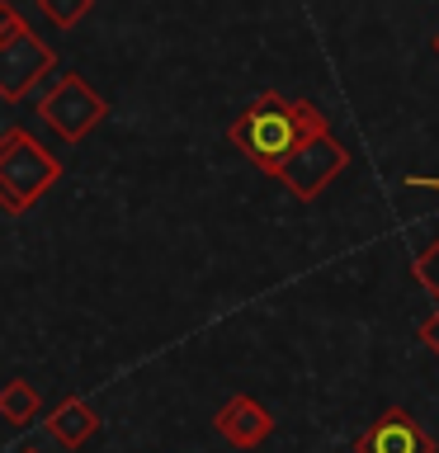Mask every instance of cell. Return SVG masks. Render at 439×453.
<instances>
[{
  "label": "cell",
  "instance_id": "8fae6325",
  "mask_svg": "<svg viewBox=\"0 0 439 453\" xmlns=\"http://www.w3.org/2000/svg\"><path fill=\"white\" fill-rule=\"evenodd\" d=\"M42 14H48L57 28H76L85 14H90V0H42Z\"/></svg>",
  "mask_w": 439,
  "mask_h": 453
},
{
  "label": "cell",
  "instance_id": "3957f363",
  "mask_svg": "<svg viewBox=\"0 0 439 453\" xmlns=\"http://www.w3.org/2000/svg\"><path fill=\"white\" fill-rule=\"evenodd\" d=\"M104 113H109L104 95H95L81 71H62L52 90L38 95V119L48 123L62 142H81Z\"/></svg>",
  "mask_w": 439,
  "mask_h": 453
},
{
  "label": "cell",
  "instance_id": "2e32d148",
  "mask_svg": "<svg viewBox=\"0 0 439 453\" xmlns=\"http://www.w3.org/2000/svg\"><path fill=\"white\" fill-rule=\"evenodd\" d=\"M435 52H439V38H435Z\"/></svg>",
  "mask_w": 439,
  "mask_h": 453
},
{
  "label": "cell",
  "instance_id": "4fadbf2b",
  "mask_svg": "<svg viewBox=\"0 0 439 453\" xmlns=\"http://www.w3.org/2000/svg\"><path fill=\"white\" fill-rule=\"evenodd\" d=\"M420 340H425V345H430L435 354H439V307L430 311V317H425L420 321Z\"/></svg>",
  "mask_w": 439,
  "mask_h": 453
},
{
  "label": "cell",
  "instance_id": "5b68a950",
  "mask_svg": "<svg viewBox=\"0 0 439 453\" xmlns=\"http://www.w3.org/2000/svg\"><path fill=\"white\" fill-rule=\"evenodd\" d=\"M52 66H57V57H52V48L34 34V28H24L19 38L0 42V99H10V104L24 99Z\"/></svg>",
  "mask_w": 439,
  "mask_h": 453
},
{
  "label": "cell",
  "instance_id": "277c9868",
  "mask_svg": "<svg viewBox=\"0 0 439 453\" xmlns=\"http://www.w3.org/2000/svg\"><path fill=\"white\" fill-rule=\"evenodd\" d=\"M345 165H350V151L340 147V142H335L331 133H326V137H312L307 147L297 151V156H293V161L279 170L274 180H279V184H283V189H289L293 198H303V203H312V198H317V194H321L326 184H331V180H335Z\"/></svg>",
  "mask_w": 439,
  "mask_h": 453
},
{
  "label": "cell",
  "instance_id": "7c38bea8",
  "mask_svg": "<svg viewBox=\"0 0 439 453\" xmlns=\"http://www.w3.org/2000/svg\"><path fill=\"white\" fill-rule=\"evenodd\" d=\"M24 19H19V10L10 5V0H0V42H10V38H19L24 34Z\"/></svg>",
  "mask_w": 439,
  "mask_h": 453
},
{
  "label": "cell",
  "instance_id": "52a82bcc",
  "mask_svg": "<svg viewBox=\"0 0 439 453\" xmlns=\"http://www.w3.org/2000/svg\"><path fill=\"white\" fill-rule=\"evenodd\" d=\"M212 430H218V439H227L232 449L241 453H250V449H260L269 434H274V416L255 402V396L246 392H236V396H227V402L218 406V416H212Z\"/></svg>",
  "mask_w": 439,
  "mask_h": 453
},
{
  "label": "cell",
  "instance_id": "7a4b0ae2",
  "mask_svg": "<svg viewBox=\"0 0 439 453\" xmlns=\"http://www.w3.org/2000/svg\"><path fill=\"white\" fill-rule=\"evenodd\" d=\"M62 180V161L24 127L0 133V208L28 212L42 203V194Z\"/></svg>",
  "mask_w": 439,
  "mask_h": 453
},
{
  "label": "cell",
  "instance_id": "6da1fadb",
  "mask_svg": "<svg viewBox=\"0 0 439 453\" xmlns=\"http://www.w3.org/2000/svg\"><path fill=\"white\" fill-rule=\"evenodd\" d=\"M326 133H331V119L312 99H283L279 90H260L236 113V123L227 127L232 147L250 165H260L265 175H279L312 137H326Z\"/></svg>",
  "mask_w": 439,
  "mask_h": 453
},
{
  "label": "cell",
  "instance_id": "9a60e30c",
  "mask_svg": "<svg viewBox=\"0 0 439 453\" xmlns=\"http://www.w3.org/2000/svg\"><path fill=\"white\" fill-rule=\"evenodd\" d=\"M19 453H42V449H28V444H24V449H19Z\"/></svg>",
  "mask_w": 439,
  "mask_h": 453
},
{
  "label": "cell",
  "instance_id": "30bf717a",
  "mask_svg": "<svg viewBox=\"0 0 439 453\" xmlns=\"http://www.w3.org/2000/svg\"><path fill=\"white\" fill-rule=\"evenodd\" d=\"M411 269H416L420 288H425V293H430L435 303H439V236H435L430 246H425V250L416 255V265H411Z\"/></svg>",
  "mask_w": 439,
  "mask_h": 453
},
{
  "label": "cell",
  "instance_id": "ba28073f",
  "mask_svg": "<svg viewBox=\"0 0 439 453\" xmlns=\"http://www.w3.org/2000/svg\"><path fill=\"white\" fill-rule=\"evenodd\" d=\"M42 430H48L62 449H81L85 439L99 430V411L85 402V396H62L52 416H42Z\"/></svg>",
  "mask_w": 439,
  "mask_h": 453
},
{
  "label": "cell",
  "instance_id": "9c48e42d",
  "mask_svg": "<svg viewBox=\"0 0 439 453\" xmlns=\"http://www.w3.org/2000/svg\"><path fill=\"white\" fill-rule=\"evenodd\" d=\"M0 416L10 425H34L42 416V402H38V388L24 378H10L5 388H0Z\"/></svg>",
  "mask_w": 439,
  "mask_h": 453
},
{
  "label": "cell",
  "instance_id": "8992f818",
  "mask_svg": "<svg viewBox=\"0 0 439 453\" xmlns=\"http://www.w3.org/2000/svg\"><path fill=\"white\" fill-rule=\"evenodd\" d=\"M354 453H435V439L420 430L411 411L388 406L359 439H354Z\"/></svg>",
  "mask_w": 439,
  "mask_h": 453
},
{
  "label": "cell",
  "instance_id": "5bb4252c",
  "mask_svg": "<svg viewBox=\"0 0 439 453\" xmlns=\"http://www.w3.org/2000/svg\"><path fill=\"white\" fill-rule=\"evenodd\" d=\"M406 184H411V189H435L439 194V175H411Z\"/></svg>",
  "mask_w": 439,
  "mask_h": 453
}]
</instances>
